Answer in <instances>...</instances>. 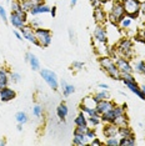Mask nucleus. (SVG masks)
Wrapping results in <instances>:
<instances>
[{
    "label": "nucleus",
    "instance_id": "f257e3e1",
    "mask_svg": "<svg viewBox=\"0 0 145 146\" xmlns=\"http://www.w3.org/2000/svg\"><path fill=\"white\" fill-rule=\"evenodd\" d=\"M99 65H100L101 70H104L111 79L120 80V71L115 64V60L110 55H101L99 58Z\"/></svg>",
    "mask_w": 145,
    "mask_h": 146
},
{
    "label": "nucleus",
    "instance_id": "f03ea898",
    "mask_svg": "<svg viewBox=\"0 0 145 146\" xmlns=\"http://www.w3.org/2000/svg\"><path fill=\"white\" fill-rule=\"evenodd\" d=\"M123 4L125 15L130 19H138L141 14V1L140 0H120Z\"/></svg>",
    "mask_w": 145,
    "mask_h": 146
},
{
    "label": "nucleus",
    "instance_id": "7ed1b4c3",
    "mask_svg": "<svg viewBox=\"0 0 145 146\" xmlns=\"http://www.w3.org/2000/svg\"><path fill=\"white\" fill-rule=\"evenodd\" d=\"M125 16V11L121 1H111L110 10L108 13V20L113 25H119V23L123 20Z\"/></svg>",
    "mask_w": 145,
    "mask_h": 146
},
{
    "label": "nucleus",
    "instance_id": "20e7f679",
    "mask_svg": "<svg viewBox=\"0 0 145 146\" xmlns=\"http://www.w3.org/2000/svg\"><path fill=\"white\" fill-rule=\"evenodd\" d=\"M114 49L118 55L124 56V58H126V59H131L133 52H134V42H133V40H130V39H128V38L120 39V40L118 41V44L115 45Z\"/></svg>",
    "mask_w": 145,
    "mask_h": 146
},
{
    "label": "nucleus",
    "instance_id": "39448f33",
    "mask_svg": "<svg viewBox=\"0 0 145 146\" xmlns=\"http://www.w3.org/2000/svg\"><path fill=\"white\" fill-rule=\"evenodd\" d=\"M35 36H36V40H38L39 48H48V46L51 44L53 33H51L50 29L43 28V26L36 28L35 29Z\"/></svg>",
    "mask_w": 145,
    "mask_h": 146
},
{
    "label": "nucleus",
    "instance_id": "423d86ee",
    "mask_svg": "<svg viewBox=\"0 0 145 146\" xmlns=\"http://www.w3.org/2000/svg\"><path fill=\"white\" fill-rule=\"evenodd\" d=\"M126 104H123V105H116L111 110H109L108 112H105L100 116L101 119V122H114V120L116 117H119L120 115L123 114H126Z\"/></svg>",
    "mask_w": 145,
    "mask_h": 146
},
{
    "label": "nucleus",
    "instance_id": "0eeeda50",
    "mask_svg": "<svg viewBox=\"0 0 145 146\" xmlns=\"http://www.w3.org/2000/svg\"><path fill=\"white\" fill-rule=\"evenodd\" d=\"M40 75H41V78L44 79V81L50 86L53 90H58L59 79H58V75L55 74L54 71L49 70V69H40Z\"/></svg>",
    "mask_w": 145,
    "mask_h": 146
},
{
    "label": "nucleus",
    "instance_id": "6e6552de",
    "mask_svg": "<svg viewBox=\"0 0 145 146\" xmlns=\"http://www.w3.org/2000/svg\"><path fill=\"white\" fill-rule=\"evenodd\" d=\"M94 44H108V31L104 25H98L93 31Z\"/></svg>",
    "mask_w": 145,
    "mask_h": 146
},
{
    "label": "nucleus",
    "instance_id": "1a4fd4ad",
    "mask_svg": "<svg viewBox=\"0 0 145 146\" xmlns=\"http://www.w3.org/2000/svg\"><path fill=\"white\" fill-rule=\"evenodd\" d=\"M9 23L13 25V28L20 29L25 24H28V14H18V13H11L9 16Z\"/></svg>",
    "mask_w": 145,
    "mask_h": 146
},
{
    "label": "nucleus",
    "instance_id": "9d476101",
    "mask_svg": "<svg viewBox=\"0 0 145 146\" xmlns=\"http://www.w3.org/2000/svg\"><path fill=\"white\" fill-rule=\"evenodd\" d=\"M115 60V64H116L118 69H119L120 74H123V72H128V74H133L134 72V69H133V65L130 64V60L126 58H124V56H116V58L114 59Z\"/></svg>",
    "mask_w": 145,
    "mask_h": 146
},
{
    "label": "nucleus",
    "instance_id": "9b49d317",
    "mask_svg": "<svg viewBox=\"0 0 145 146\" xmlns=\"http://www.w3.org/2000/svg\"><path fill=\"white\" fill-rule=\"evenodd\" d=\"M23 35V38L25 40H28L29 42H33L34 45L38 46V40H36V36H35V29L33 28L30 24H25L23 28L19 29Z\"/></svg>",
    "mask_w": 145,
    "mask_h": 146
},
{
    "label": "nucleus",
    "instance_id": "f8f14e48",
    "mask_svg": "<svg viewBox=\"0 0 145 146\" xmlns=\"http://www.w3.org/2000/svg\"><path fill=\"white\" fill-rule=\"evenodd\" d=\"M93 16H94L95 23H96L98 25H104L105 23L108 21V13H106V10H105V9L103 8V5L94 8Z\"/></svg>",
    "mask_w": 145,
    "mask_h": 146
},
{
    "label": "nucleus",
    "instance_id": "ddd939ff",
    "mask_svg": "<svg viewBox=\"0 0 145 146\" xmlns=\"http://www.w3.org/2000/svg\"><path fill=\"white\" fill-rule=\"evenodd\" d=\"M103 135L105 139L114 137V136H119V127H118L113 122H104L103 126Z\"/></svg>",
    "mask_w": 145,
    "mask_h": 146
},
{
    "label": "nucleus",
    "instance_id": "4468645a",
    "mask_svg": "<svg viewBox=\"0 0 145 146\" xmlns=\"http://www.w3.org/2000/svg\"><path fill=\"white\" fill-rule=\"evenodd\" d=\"M115 106V102L111 101L110 99H106V100H101V101H98L96 105H95V110L98 111V114H100V116L108 112L109 110H111Z\"/></svg>",
    "mask_w": 145,
    "mask_h": 146
},
{
    "label": "nucleus",
    "instance_id": "2eb2a0df",
    "mask_svg": "<svg viewBox=\"0 0 145 146\" xmlns=\"http://www.w3.org/2000/svg\"><path fill=\"white\" fill-rule=\"evenodd\" d=\"M15 98H16V91L14 90V89L9 88V86L0 89V101L8 102V101L14 100Z\"/></svg>",
    "mask_w": 145,
    "mask_h": 146
},
{
    "label": "nucleus",
    "instance_id": "dca6fc26",
    "mask_svg": "<svg viewBox=\"0 0 145 146\" xmlns=\"http://www.w3.org/2000/svg\"><path fill=\"white\" fill-rule=\"evenodd\" d=\"M123 82L125 84V86H126V88L133 92V94H135L138 98H140L141 100H145V95H144L143 90H141L140 85L136 82V80H134V81H123Z\"/></svg>",
    "mask_w": 145,
    "mask_h": 146
},
{
    "label": "nucleus",
    "instance_id": "f3484780",
    "mask_svg": "<svg viewBox=\"0 0 145 146\" xmlns=\"http://www.w3.org/2000/svg\"><path fill=\"white\" fill-rule=\"evenodd\" d=\"M50 9L51 6H49L48 4H45L44 1L40 3V4L33 6L30 9V11H29V14L35 16V15H40V14H47V13H50Z\"/></svg>",
    "mask_w": 145,
    "mask_h": 146
},
{
    "label": "nucleus",
    "instance_id": "a211bd4d",
    "mask_svg": "<svg viewBox=\"0 0 145 146\" xmlns=\"http://www.w3.org/2000/svg\"><path fill=\"white\" fill-rule=\"evenodd\" d=\"M10 82V71L5 66H0V89L9 86Z\"/></svg>",
    "mask_w": 145,
    "mask_h": 146
},
{
    "label": "nucleus",
    "instance_id": "6ab92c4d",
    "mask_svg": "<svg viewBox=\"0 0 145 146\" xmlns=\"http://www.w3.org/2000/svg\"><path fill=\"white\" fill-rule=\"evenodd\" d=\"M25 61L30 64L31 70L34 71H40V61L33 52H26L25 54Z\"/></svg>",
    "mask_w": 145,
    "mask_h": 146
},
{
    "label": "nucleus",
    "instance_id": "aec40b11",
    "mask_svg": "<svg viewBox=\"0 0 145 146\" xmlns=\"http://www.w3.org/2000/svg\"><path fill=\"white\" fill-rule=\"evenodd\" d=\"M72 144L76 146H83L88 145V137L85 135V132H80L74 130V135H72Z\"/></svg>",
    "mask_w": 145,
    "mask_h": 146
},
{
    "label": "nucleus",
    "instance_id": "412c9836",
    "mask_svg": "<svg viewBox=\"0 0 145 146\" xmlns=\"http://www.w3.org/2000/svg\"><path fill=\"white\" fill-rule=\"evenodd\" d=\"M68 114H69V109H68L67 104H65V102H61V104L57 108V115H58V117L60 119V121L65 122V117L68 116Z\"/></svg>",
    "mask_w": 145,
    "mask_h": 146
},
{
    "label": "nucleus",
    "instance_id": "4be33fe9",
    "mask_svg": "<svg viewBox=\"0 0 145 146\" xmlns=\"http://www.w3.org/2000/svg\"><path fill=\"white\" fill-rule=\"evenodd\" d=\"M43 1H44V0H21V9L29 14V11H30V9L33 6L40 4Z\"/></svg>",
    "mask_w": 145,
    "mask_h": 146
},
{
    "label": "nucleus",
    "instance_id": "5701e85b",
    "mask_svg": "<svg viewBox=\"0 0 145 146\" xmlns=\"http://www.w3.org/2000/svg\"><path fill=\"white\" fill-rule=\"evenodd\" d=\"M74 122H75V125H76V126H83V127H88V126H89L88 116L85 115L83 111H80V112L78 114V116L75 117Z\"/></svg>",
    "mask_w": 145,
    "mask_h": 146
},
{
    "label": "nucleus",
    "instance_id": "b1692460",
    "mask_svg": "<svg viewBox=\"0 0 145 146\" xmlns=\"http://www.w3.org/2000/svg\"><path fill=\"white\" fill-rule=\"evenodd\" d=\"M60 85H61L63 94H64V96H70L71 94H74V92H75V86L71 85V84H68L65 80H61Z\"/></svg>",
    "mask_w": 145,
    "mask_h": 146
},
{
    "label": "nucleus",
    "instance_id": "393cba45",
    "mask_svg": "<svg viewBox=\"0 0 145 146\" xmlns=\"http://www.w3.org/2000/svg\"><path fill=\"white\" fill-rule=\"evenodd\" d=\"M80 111H83L86 116H98V117H100V114H98V111L95 110V108H91V106L84 105L83 102L80 104Z\"/></svg>",
    "mask_w": 145,
    "mask_h": 146
},
{
    "label": "nucleus",
    "instance_id": "a878e982",
    "mask_svg": "<svg viewBox=\"0 0 145 146\" xmlns=\"http://www.w3.org/2000/svg\"><path fill=\"white\" fill-rule=\"evenodd\" d=\"M113 124H115V125L118 126V127H123V126H128V125H129V117H128V115H126V114H123V115H120L119 117L115 119Z\"/></svg>",
    "mask_w": 145,
    "mask_h": 146
},
{
    "label": "nucleus",
    "instance_id": "bb28decb",
    "mask_svg": "<svg viewBox=\"0 0 145 146\" xmlns=\"http://www.w3.org/2000/svg\"><path fill=\"white\" fill-rule=\"evenodd\" d=\"M133 69H134V72H136V74H139V75H144V76H145V61H144V60H138V61L134 64Z\"/></svg>",
    "mask_w": 145,
    "mask_h": 146
},
{
    "label": "nucleus",
    "instance_id": "cd10ccee",
    "mask_svg": "<svg viewBox=\"0 0 145 146\" xmlns=\"http://www.w3.org/2000/svg\"><path fill=\"white\" fill-rule=\"evenodd\" d=\"M93 99L95 100V102L101 101V100H106V99H110V94H109L108 90H104V89H101L100 91L96 92V94L93 96Z\"/></svg>",
    "mask_w": 145,
    "mask_h": 146
},
{
    "label": "nucleus",
    "instance_id": "c85d7f7f",
    "mask_svg": "<svg viewBox=\"0 0 145 146\" xmlns=\"http://www.w3.org/2000/svg\"><path fill=\"white\" fill-rule=\"evenodd\" d=\"M130 136H134V131L129 125L119 127V137H130Z\"/></svg>",
    "mask_w": 145,
    "mask_h": 146
},
{
    "label": "nucleus",
    "instance_id": "c756f323",
    "mask_svg": "<svg viewBox=\"0 0 145 146\" xmlns=\"http://www.w3.org/2000/svg\"><path fill=\"white\" fill-rule=\"evenodd\" d=\"M11 13H18V14H28L21 9V0H13L11 3Z\"/></svg>",
    "mask_w": 145,
    "mask_h": 146
},
{
    "label": "nucleus",
    "instance_id": "7c9ffc66",
    "mask_svg": "<svg viewBox=\"0 0 145 146\" xmlns=\"http://www.w3.org/2000/svg\"><path fill=\"white\" fill-rule=\"evenodd\" d=\"M135 144H136L135 136H130V137H119V146H133Z\"/></svg>",
    "mask_w": 145,
    "mask_h": 146
},
{
    "label": "nucleus",
    "instance_id": "2f4dec72",
    "mask_svg": "<svg viewBox=\"0 0 145 146\" xmlns=\"http://www.w3.org/2000/svg\"><path fill=\"white\" fill-rule=\"evenodd\" d=\"M15 120L16 122H19V124H26V122L29 121V117H28V114H26L25 111H19L15 114Z\"/></svg>",
    "mask_w": 145,
    "mask_h": 146
},
{
    "label": "nucleus",
    "instance_id": "473e14b6",
    "mask_svg": "<svg viewBox=\"0 0 145 146\" xmlns=\"http://www.w3.org/2000/svg\"><path fill=\"white\" fill-rule=\"evenodd\" d=\"M131 24H133V19H130L129 16L125 15L124 18H123V20L119 23V26H120L121 29H129L130 26H131Z\"/></svg>",
    "mask_w": 145,
    "mask_h": 146
},
{
    "label": "nucleus",
    "instance_id": "72a5a7b5",
    "mask_svg": "<svg viewBox=\"0 0 145 146\" xmlns=\"http://www.w3.org/2000/svg\"><path fill=\"white\" fill-rule=\"evenodd\" d=\"M88 122L89 125H91V127H96L101 124V119L98 116H88Z\"/></svg>",
    "mask_w": 145,
    "mask_h": 146
},
{
    "label": "nucleus",
    "instance_id": "f704fd0d",
    "mask_svg": "<svg viewBox=\"0 0 145 146\" xmlns=\"http://www.w3.org/2000/svg\"><path fill=\"white\" fill-rule=\"evenodd\" d=\"M104 144L109 145V146H119V136H114V137L106 139Z\"/></svg>",
    "mask_w": 145,
    "mask_h": 146
},
{
    "label": "nucleus",
    "instance_id": "c9c22d12",
    "mask_svg": "<svg viewBox=\"0 0 145 146\" xmlns=\"http://www.w3.org/2000/svg\"><path fill=\"white\" fill-rule=\"evenodd\" d=\"M43 114H44V109H43V106L35 105L34 108H33V115H34L35 117H40Z\"/></svg>",
    "mask_w": 145,
    "mask_h": 146
},
{
    "label": "nucleus",
    "instance_id": "e433bc0d",
    "mask_svg": "<svg viewBox=\"0 0 145 146\" xmlns=\"http://www.w3.org/2000/svg\"><path fill=\"white\" fill-rule=\"evenodd\" d=\"M20 80H21V75L19 72H15V71L10 72V81L13 84H18V82H20Z\"/></svg>",
    "mask_w": 145,
    "mask_h": 146
},
{
    "label": "nucleus",
    "instance_id": "4c0bfd02",
    "mask_svg": "<svg viewBox=\"0 0 145 146\" xmlns=\"http://www.w3.org/2000/svg\"><path fill=\"white\" fill-rule=\"evenodd\" d=\"M84 66H85V62H83V61H72L71 62V69L72 70H76V71L83 70Z\"/></svg>",
    "mask_w": 145,
    "mask_h": 146
},
{
    "label": "nucleus",
    "instance_id": "58836bf2",
    "mask_svg": "<svg viewBox=\"0 0 145 146\" xmlns=\"http://www.w3.org/2000/svg\"><path fill=\"white\" fill-rule=\"evenodd\" d=\"M85 135H86L88 140H93V139L96 137V132H95V129L94 127H88L86 129V132H85Z\"/></svg>",
    "mask_w": 145,
    "mask_h": 146
},
{
    "label": "nucleus",
    "instance_id": "ea45409f",
    "mask_svg": "<svg viewBox=\"0 0 145 146\" xmlns=\"http://www.w3.org/2000/svg\"><path fill=\"white\" fill-rule=\"evenodd\" d=\"M0 18H1V19H3V21H5V23H8V21H9L8 14H6L5 9L3 8V5H0Z\"/></svg>",
    "mask_w": 145,
    "mask_h": 146
},
{
    "label": "nucleus",
    "instance_id": "a19ab883",
    "mask_svg": "<svg viewBox=\"0 0 145 146\" xmlns=\"http://www.w3.org/2000/svg\"><path fill=\"white\" fill-rule=\"evenodd\" d=\"M103 144H104V142L101 141L100 139L98 137V136H96L95 139H93V140H91V142H90V145H91V146H101Z\"/></svg>",
    "mask_w": 145,
    "mask_h": 146
},
{
    "label": "nucleus",
    "instance_id": "79ce46f5",
    "mask_svg": "<svg viewBox=\"0 0 145 146\" xmlns=\"http://www.w3.org/2000/svg\"><path fill=\"white\" fill-rule=\"evenodd\" d=\"M68 33H69V39H70V42H76V39H75V33H74V30H72V29L70 28L68 30Z\"/></svg>",
    "mask_w": 145,
    "mask_h": 146
},
{
    "label": "nucleus",
    "instance_id": "37998d69",
    "mask_svg": "<svg viewBox=\"0 0 145 146\" xmlns=\"http://www.w3.org/2000/svg\"><path fill=\"white\" fill-rule=\"evenodd\" d=\"M14 35L16 36V39H18V40H20V41L24 40V38H23L20 30H18V29H15V30H14Z\"/></svg>",
    "mask_w": 145,
    "mask_h": 146
},
{
    "label": "nucleus",
    "instance_id": "c03bdc74",
    "mask_svg": "<svg viewBox=\"0 0 145 146\" xmlns=\"http://www.w3.org/2000/svg\"><path fill=\"white\" fill-rule=\"evenodd\" d=\"M89 1H90V4H91L93 8H96V6H100L101 5L100 3H99V0H89Z\"/></svg>",
    "mask_w": 145,
    "mask_h": 146
},
{
    "label": "nucleus",
    "instance_id": "a18cd8bd",
    "mask_svg": "<svg viewBox=\"0 0 145 146\" xmlns=\"http://www.w3.org/2000/svg\"><path fill=\"white\" fill-rule=\"evenodd\" d=\"M50 14H51V18H55V16H57V6H51Z\"/></svg>",
    "mask_w": 145,
    "mask_h": 146
},
{
    "label": "nucleus",
    "instance_id": "49530a36",
    "mask_svg": "<svg viewBox=\"0 0 145 146\" xmlns=\"http://www.w3.org/2000/svg\"><path fill=\"white\" fill-rule=\"evenodd\" d=\"M98 86L100 89H104V90H108V89H109V85L108 84H101V82H100V84H98Z\"/></svg>",
    "mask_w": 145,
    "mask_h": 146
},
{
    "label": "nucleus",
    "instance_id": "de8ad7c7",
    "mask_svg": "<svg viewBox=\"0 0 145 146\" xmlns=\"http://www.w3.org/2000/svg\"><path fill=\"white\" fill-rule=\"evenodd\" d=\"M141 14L145 16V1L141 3Z\"/></svg>",
    "mask_w": 145,
    "mask_h": 146
},
{
    "label": "nucleus",
    "instance_id": "09e8293b",
    "mask_svg": "<svg viewBox=\"0 0 145 146\" xmlns=\"http://www.w3.org/2000/svg\"><path fill=\"white\" fill-rule=\"evenodd\" d=\"M78 4V0H70V5H71V8H74L75 5Z\"/></svg>",
    "mask_w": 145,
    "mask_h": 146
},
{
    "label": "nucleus",
    "instance_id": "8fccbe9b",
    "mask_svg": "<svg viewBox=\"0 0 145 146\" xmlns=\"http://www.w3.org/2000/svg\"><path fill=\"white\" fill-rule=\"evenodd\" d=\"M16 127H18L19 131H21L23 130V124H19V122H18V126H16Z\"/></svg>",
    "mask_w": 145,
    "mask_h": 146
},
{
    "label": "nucleus",
    "instance_id": "3c124183",
    "mask_svg": "<svg viewBox=\"0 0 145 146\" xmlns=\"http://www.w3.org/2000/svg\"><path fill=\"white\" fill-rule=\"evenodd\" d=\"M108 1H110V0H99V3H100L101 5H104L105 3H108Z\"/></svg>",
    "mask_w": 145,
    "mask_h": 146
},
{
    "label": "nucleus",
    "instance_id": "603ef678",
    "mask_svg": "<svg viewBox=\"0 0 145 146\" xmlns=\"http://www.w3.org/2000/svg\"><path fill=\"white\" fill-rule=\"evenodd\" d=\"M140 88H141V90H143L144 95H145V85H140Z\"/></svg>",
    "mask_w": 145,
    "mask_h": 146
},
{
    "label": "nucleus",
    "instance_id": "864d4df0",
    "mask_svg": "<svg viewBox=\"0 0 145 146\" xmlns=\"http://www.w3.org/2000/svg\"><path fill=\"white\" fill-rule=\"evenodd\" d=\"M6 144V141L4 140V139H3V140H0V145H5Z\"/></svg>",
    "mask_w": 145,
    "mask_h": 146
},
{
    "label": "nucleus",
    "instance_id": "5fc2aeb1",
    "mask_svg": "<svg viewBox=\"0 0 145 146\" xmlns=\"http://www.w3.org/2000/svg\"><path fill=\"white\" fill-rule=\"evenodd\" d=\"M6 1H8V3H10V0H6Z\"/></svg>",
    "mask_w": 145,
    "mask_h": 146
},
{
    "label": "nucleus",
    "instance_id": "6e6d98bb",
    "mask_svg": "<svg viewBox=\"0 0 145 146\" xmlns=\"http://www.w3.org/2000/svg\"><path fill=\"white\" fill-rule=\"evenodd\" d=\"M144 31H145V30H144Z\"/></svg>",
    "mask_w": 145,
    "mask_h": 146
}]
</instances>
